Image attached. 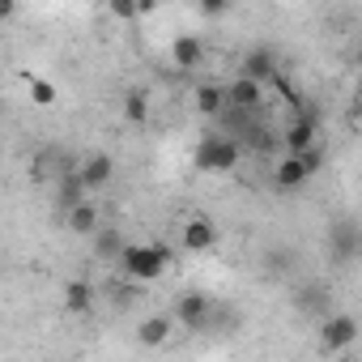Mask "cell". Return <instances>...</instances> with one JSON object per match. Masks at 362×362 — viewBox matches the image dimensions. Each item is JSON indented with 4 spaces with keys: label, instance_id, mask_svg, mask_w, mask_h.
I'll return each instance as SVG.
<instances>
[{
    "label": "cell",
    "instance_id": "cell-1",
    "mask_svg": "<svg viewBox=\"0 0 362 362\" xmlns=\"http://www.w3.org/2000/svg\"><path fill=\"white\" fill-rule=\"evenodd\" d=\"M119 269L132 286H149L170 269V252L158 247V243H128L124 256H119Z\"/></svg>",
    "mask_w": 362,
    "mask_h": 362
},
{
    "label": "cell",
    "instance_id": "cell-2",
    "mask_svg": "<svg viewBox=\"0 0 362 362\" xmlns=\"http://www.w3.org/2000/svg\"><path fill=\"white\" fill-rule=\"evenodd\" d=\"M239 158H243V141H235V136H205L201 149H197V166L201 170H214V175L235 170Z\"/></svg>",
    "mask_w": 362,
    "mask_h": 362
},
{
    "label": "cell",
    "instance_id": "cell-3",
    "mask_svg": "<svg viewBox=\"0 0 362 362\" xmlns=\"http://www.w3.org/2000/svg\"><path fill=\"white\" fill-rule=\"evenodd\" d=\"M315 170H320V149H311V153H286V158L273 166V184H277L281 192H294V188L307 184Z\"/></svg>",
    "mask_w": 362,
    "mask_h": 362
},
{
    "label": "cell",
    "instance_id": "cell-4",
    "mask_svg": "<svg viewBox=\"0 0 362 362\" xmlns=\"http://www.w3.org/2000/svg\"><path fill=\"white\" fill-rule=\"evenodd\" d=\"M354 341H358V320H354V315L341 311V315H328V320H324V328H320V345H324L328 354H345Z\"/></svg>",
    "mask_w": 362,
    "mask_h": 362
},
{
    "label": "cell",
    "instance_id": "cell-5",
    "mask_svg": "<svg viewBox=\"0 0 362 362\" xmlns=\"http://www.w3.org/2000/svg\"><path fill=\"white\" fill-rule=\"evenodd\" d=\"M209 315H214V303H209L205 294H197V290H192V294H184V298L175 303V324H184V328H192V332H197V328H205V324H209Z\"/></svg>",
    "mask_w": 362,
    "mask_h": 362
},
{
    "label": "cell",
    "instance_id": "cell-6",
    "mask_svg": "<svg viewBox=\"0 0 362 362\" xmlns=\"http://www.w3.org/2000/svg\"><path fill=\"white\" fill-rule=\"evenodd\" d=\"M205 60V39L197 35H175L170 39V64L175 69H197Z\"/></svg>",
    "mask_w": 362,
    "mask_h": 362
},
{
    "label": "cell",
    "instance_id": "cell-7",
    "mask_svg": "<svg viewBox=\"0 0 362 362\" xmlns=\"http://www.w3.org/2000/svg\"><path fill=\"white\" fill-rule=\"evenodd\" d=\"M77 175H81L86 192H98V188H107V184H111V175H115V162H111L107 153H94V158H86V162L77 166Z\"/></svg>",
    "mask_w": 362,
    "mask_h": 362
},
{
    "label": "cell",
    "instance_id": "cell-8",
    "mask_svg": "<svg viewBox=\"0 0 362 362\" xmlns=\"http://www.w3.org/2000/svg\"><path fill=\"white\" fill-rule=\"evenodd\" d=\"M281 145H286V153H311V149H315V119H311V115H298V119L281 132Z\"/></svg>",
    "mask_w": 362,
    "mask_h": 362
},
{
    "label": "cell",
    "instance_id": "cell-9",
    "mask_svg": "<svg viewBox=\"0 0 362 362\" xmlns=\"http://www.w3.org/2000/svg\"><path fill=\"white\" fill-rule=\"evenodd\" d=\"M170 332H175V320H170V315H149V320L136 324V345H145V349H162V345L170 341Z\"/></svg>",
    "mask_w": 362,
    "mask_h": 362
},
{
    "label": "cell",
    "instance_id": "cell-10",
    "mask_svg": "<svg viewBox=\"0 0 362 362\" xmlns=\"http://www.w3.org/2000/svg\"><path fill=\"white\" fill-rule=\"evenodd\" d=\"M179 243H184L188 252H209V247L218 243V226H214L209 218H192L184 230H179Z\"/></svg>",
    "mask_w": 362,
    "mask_h": 362
},
{
    "label": "cell",
    "instance_id": "cell-11",
    "mask_svg": "<svg viewBox=\"0 0 362 362\" xmlns=\"http://www.w3.org/2000/svg\"><path fill=\"white\" fill-rule=\"evenodd\" d=\"M226 98H230V103H235V107H239V111H256V107H260V103H264V86H260V81H252V77H243V73H239V77H235V81H230V86H226Z\"/></svg>",
    "mask_w": 362,
    "mask_h": 362
},
{
    "label": "cell",
    "instance_id": "cell-12",
    "mask_svg": "<svg viewBox=\"0 0 362 362\" xmlns=\"http://www.w3.org/2000/svg\"><path fill=\"white\" fill-rule=\"evenodd\" d=\"M243 77H252V81H273L277 77V56L269 52V47H256V52H247L243 56Z\"/></svg>",
    "mask_w": 362,
    "mask_h": 362
},
{
    "label": "cell",
    "instance_id": "cell-13",
    "mask_svg": "<svg viewBox=\"0 0 362 362\" xmlns=\"http://www.w3.org/2000/svg\"><path fill=\"white\" fill-rule=\"evenodd\" d=\"M64 222H69L73 235H98V230H103V222H98V205H94V201L73 205V209L64 214Z\"/></svg>",
    "mask_w": 362,
    "mask_h": 362
},
{
    "label": "cell",
    "instance_id": "cell-14",
    "mask_svg": "<svg viewBox=\"0 0 362 362\" xmlns=\"http://www.w3.org/2000/svg\"><path fill=\"white\" fill-rule=\"evenodd\" d=\"M226 103H230V98H226L222 86H201V90H197V111H201V115H222Z\"/></svg>",
    "mask_w": 362,
    "mask_h": 362
},
{
    "label": "cell",
    "instance_id": "cell-15",
    "mask_svg": "<svg viewBox=\"0 0 362 362\" xmlns=\"http://www.w3.org/2000/svg\"><path fill=\"white\" fill-rule=\"evenodd\" d=\"M64 307H69L73 315H86V311L94 307V290H90L86 281H69V286H64Z\"/></svg>",
    "mask_w": 362,
    "mask_h": 362
},
{
    "label": "cell",
    "instance_id": "cell-16",
    "mask_svg": "<svg viewBox=\"0 0 362 362\" xmlns=\"http://www.w3.org/2000/svg\"><path fill=\"white\" fill-rule=\"evenodd\" d=\"M124 247H128V243H119V230H111V226H103V230L94 235V252H98L103 260H111V256H124Z\"/></svg>",
    "mask_w": 362,
    "mask_h": 362
},
{
    "label": "cell",
    "instance_id": "cell-17",
    "mask_svg": "<svg viewBox=\"0 0 362 362\" xmlns=\"http://www.w3.org/2000/svg\"><path fill=\"white\" fill-rule=\"evenodd\" d=\"M124 119H128V124H145V119H149V98L132 90V94L124 98Z\"/></svg>",
    "mask_w": 362,
    "mask_h": 362
},
{
    "label": "cell",
    "instance_id": "cell-18",
    "mask_svg": "<svg viewBox=\"0 0 362 362\" xmlns=\"http://www.w3.org/2000/svg\"><path fill=\"white\" fill-rule=\"evenodd\" d=\"M107 13H111V18H119V22H136L141 13H153V5H128V0H111Z\"/></svg>",
    "mask_w": 362,
    "mask_h": 362
},
{
    "label": "cell",
    "instance_id": "cell-19",
    "mask_svg": "<svg viewBox=\"0 0 362 362\" xmlns=\"http://www.w3.org/2000/svg\"><path fill=\"white\" fill-rule=\"evenodd\" d=\"M26 86H30L35 107H52V103H56V86H52V81H43V77H26Z\"/></svg>",
    "mask_w": 362,
    "mask_h": 362
},
{
    "label": "cell",
    "instance_id": "cell-20",
    "mask_svg": "<svg viewBox=\"0 0 362 362\" xmlns=\"http://www.w3.org/2000/svg\"><path fill=\"white\" fill-rule=\"evenodd\" d=\"M230 5H226V0H205V5H201V18H222Z\"/></svg>",
    "mask_w": 362,
    "mask_h": 362
},
{
    "label": "cell",
    "instance_id": "cell-21",
    "mask_svg": "<svg viewBox=\"0 0 362 362\" xmlns=\"http://www.w3.org/2000/svg\"><path fill=\"white\" fill-rule=\"evenodd\" d=\"M354 107H362V77H358V86H354Z\"/></svg>",
    "mask_w": 362,
    "mask_h": 362
},
{
    "label": "cell",
    "instance_id": "cell-22",
    "mask_svg": "<svg viewBox=\"0 0 362 362\" xmlns=\"http://www.w3.org/2000/svg\"><path fill=\"white\" fill-rule=\"evenodd\" d=\"M358 69H362V43H358Z\"/></svg>",
    "mask_w": 362,
    "mask_h": 362
},
{
    "label": "cell",
    "instance_id": "cell-23",
    "mask_svg": "<svg viewBox=\"0 0 362 362\" xmlns=\"http://www.w3.org/2000/svg\"><path fill=\"white\" fill-rule=\"evenodd\" d=\"M358 111H362V107H358ZM358 124H362V119H358Z\"/></svg>",
    "mask_w": 362,
    "mask_h": 362
}]
</instances>
